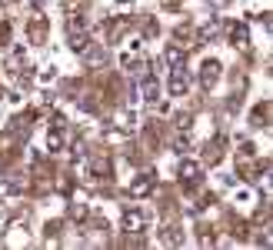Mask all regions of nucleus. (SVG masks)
Instances as JSON below:
<instances>
[{"label": "nucleus", "instance_id": "nucleus-1", "mask_svg": "<svg viewBox=\"0 0 273 250\" xmlns=\"http://www.w3.org/2000/svg\"><path fill=\"white\" fill-rule=\"evenodd\" d=\"M143 223H147V217H143L140 210H127L123 213V230L137 233V230H143Z\"/></svg>", "mask_w": 273, "mask_h": 250}, {"label": "nucleus", "instance_id": "nucleus-2", "mask_svg": "<svg viewBox=\"0 0 273 250\" xmlns=\"http://www.w3.org/2000/svg\"><path fill=\"white\" fill-rule=\"evenodd\" d=\"M170 93H173V97H183V93H187V77H183V70H173V77H170Z\"/></svg>", "mask_w": 273, "mask_h": 250}, {"label": "nucleus", "instance_id": "nucleus-3", "mask_svg": "<svg viewBox=\"0 0 273 250\" xmlns=\"http://www.w3.org/2000/svg\"><path fill=\"white\" fill-rule=\"evenodd\" d=\"M167 64L173 67V70H183V50H177V47H170V50H167Z\"/></svg>", "mask_w": 273, "mask_h": 250}, {"label": "nucleus", "instance_id": "nucleus-4", "mask_svg": "<svg viewBox=\"0 0 273 250\" xmlns=\"http://www.w3.org/2000/svg\"><path fill=\"white\" fill-rule=\"evenodd\" d=\"M180 174H183V180H197L200 167L197 164H180Z\"/></svg>", "mask_w": 273, "mask_h": 250}, {"label": "nucleus", "instance_id": "nucleus-5", "mask_svg": "<svg viewBox=\"0 0 273 250\" xmlns=\"http://www.w3.org/2000/svg\"><path fill=\"white\" fill-rule=\"evenodd\" d=\"M143 93H147V100H157V83L147 80V83H143Z\"/></svg>", "mask_w": 273, "mask_h": 250}]
</instances>
